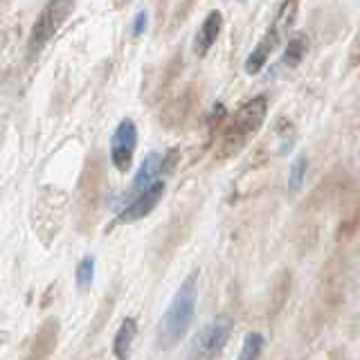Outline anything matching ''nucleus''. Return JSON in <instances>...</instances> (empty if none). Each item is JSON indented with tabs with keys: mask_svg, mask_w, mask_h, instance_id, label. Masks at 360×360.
Segmentation results:
<instances>
[{
	"mask_svg": "<svg viewBox=\"0 0 360 360\" xmlns=\"http://www.w3.org/2000/svg\"><path fill=\"white\" fill-rule=\"evenodd\" d=\"M117 5H124V3H129V0H115Z\"/></svg>",
	"mask_w": 360,
	"mask_h": 360,
	"instance_id": "obj_18",
	"label": "nucleus"
},
{
	"mask_svg": "<svg viewBox=\"0 0 360 360\" xmlns=\"http://www.w3.org/2000/svg\"><path fill=\"white\" fill-rule=\"evenodd\" d=\"M86 172L90 174V189H93V194H88V196H82V202H95V198H97V183H93V172H95V169H93V165H90L88 162V169H86ZM82 187H88V180L86 178H82Z\"/></svg>",
	"mask_w": 360,
	"mask_h": 360,
	"instance_id": "obj_17",
	"label": "nucleus"
},
{
	"mask_svg": "<svg viewBox=\"0 0 360 360\" xmlns=\"http://www.w3.org/2000/svg\"><path fill=\"white\" fill-rule=\"evenodd\" d=\"M146 27H149V16H146V11H138L135 14V18H133V30H131V34L135 39L138 37H142V34L146 32Z\"/></svg>",
	"mask_w": 360,
	"mask_h": 360,
	"instance_id": "obj_16",
	"label": "nucleus"
},
{
	"mask_svg": "<svg viewBox=\"0 0 360 360\" xmlns=\"http://www.w3.org/2000/svg\"><path fill=\"white\" fill-rule=\"evenodd\" d=\"M135 335H138V322H135L133 318H127L120 324L115 338H112V354H115V358H127L129 356Z\"/></svg>",
	"mask_w": 360,
	"mask_h": 360,
	"instance_id": "obj_10",
	"label": "nucleus"
},
{
	"mask_svg": "<svg viewBox=\"0 0 360 360\" xmlns=\"http://www.w3.org/2000/svg\"><path fill=\"white\" fill-rule=\"evenodd\" d=\"M75 277H77V286H79V290L90 288V284H93V279H95V259H93V257L82 259V262H79V266H77Z\"/></svg>",
	"mask_w": 360,
	"mask_h": 360,
	"instance_id": "obj_14",
	"label": "nucleus"
},
{
	"mask_svg": "<svg viewBox=\"0 0 360 360\" xmlns=\"http://www.w3.org/2000/svg\"><path fill=\"white\" fill-rule=\"evenodd\" d=\"M264 352V335L250 331L243 338V349H241V360H250V358H259Z\"/></svg>",
	"mask_w": 360,
	"mask_h": 360,
	"instance_id": "obj_13",
	"label": "nucleus"
},
{
	"mask_svg": "<svg viewBox=\"0 0 360 360\" xmlns=\"http://www.w3.org/2000/svg\"><path fill=\"white\" fill-rule=\"evenodd\" d=\"M307 155H297L295 160L290 165V172H288V189L290 191H297L304 183V176H307Z\"/></svg>",
	"mask_w": 360,
	"mask_h": 360,
	"instance_id": "obj_15",
	"label": "nucleus"
},
{
	"mask_svg": "<svg viewBox=\"0 0 360 360\" xmlns=\"http://www.w3.org/2000/svg\"><path fill=\"white\" fill-rule=\"evenodd\" d=\"M297 9H300V0H284L281 7L277 9L275 20L270 22V27L266 32V37L259 41L257 48L250 52V56L245 59V72L248 75H257L262 72V68L266 65L268 56L275 52V48L281 43V39L286 37L292 27V20L297 16Z\"/></svg>",
	"mask_w": 360,
	"mask_h": 360,
	"instance_id": "obj_3",
	"label": "nucleus"
},
{
	"mask_svg": "<svg viewBox=\"0 0 360 360\" xmlns=\"http://www.w3.org/2000/svg\"><path fill=\"white\" fill-rule=\"evenodd\" d=\"M162 174H165V155H160V153H149L142 160L138 174H135L129 194L135 198V196L140 194V191H144L146 187H151L155 180H160Z\"/></svg>",
	"mask_w": 360,
	"mask_h": 360,
	"instance_id": "obj_8",
	"label": "nucleus"
},
{
	"mask_svg": "<svg viewBox=\"0 0 360 360\" xmlns=\"http://www.w3.org/2000/svg\"><path fill=\"white\" fill-rule=\"evenodd\" d=\"M307 48H309L307 37H304V34H295L292 39H288V45L284 50V59H281V63H284L286 68L300 65L304 56H307Z\"/></svg>",
	"mask_w": 360,
	"mask_h": 360,
	"instance_id": "obj_11",
	"label": "nucleus"
},
{
	"mask_svg": "<svg viewBox=\"0 0 360 360\" xmlns=\"http://www.w3.org/2000/svg\"><path fill=\"white\" fill-rule=\"evenodd\" d=\"M232 333V320L228 315H219V318L210 320L207 324L200 326V331L191 340V358H214L221 354V349L228 342Z\"/></svg>",
	"mask_w": 360,
	"mask_h": 360,
	"instance_id": "obj_5",
	"label": "nucleus"
},
{
	"mask_svg": "<svg viewBox=\"0 0 360 360\" xmlns=\"http://www.w3.org/2000/svg\"><path fill=\"white\" fill-rule=\"evenodd\" d=\"M135 149H138V127H135L131 117H127L117 124V129L110 138V165L120 174H127L133 165Z\"/></svg>",
	"mask_w": 360,
	"mask_h": 360,
	"instance_id": "obj_6",
	"label": "nucleus"
},
{
	"mask_svg": "<svg viewBox=\"0 0 360 360\" xmlns=\"http://www.w3.org/2000/svg\"><path fill=\"white\" fill-rule=\"evenodd\" d=\"M75 0H50L37 16V22L27 39V59L34 61L37 56L48 48V43L54 39V34L61 30L65 18L72 14Z\"/></svg>",
	"mask_w": 360,
	"mask_h": 360,
	"instance_id": "obj_4",
	"label": "nucleus"
},
{
	"mask_svg": "<svg viewBox=\"0 0 360 360\" xmlns=\"http://www.w3.org/2000/svg\"><path fill=\"white\" fill-rule=\"evenodd\" d=\"M221 30H223V14H221L219 9H212L210 14L205 16V20H202L200 30L196 32L194 50H196L198 56H205L212 50V45L217 43Z\"/></svg>",
	"mask_w": 360,
	"mask_h": 360,
	"instance_id": "obj_9",
	"label": "nucleus"
},
{
	"mask_svg": "<svg viewBox=\"0 0 360 360\" xmlns=\"http://www.w3.org/2000/svg\"><path fill=\"white\" fill-rule=\"evenodd\" d=\"M56 333H59V322H56L54 318L45 322L39 333H37V340H34V354L39 352V347H45V356L50 354V349L54 347L56 342Z\"/></svg>",
	"mask_w": 360,
	"mask_h": 360,
	"instance_id": "obj_12",
	"label": "nucleus"
},
{
	"mask_svg": "<svg viewBox=\"0 0 360 360\" xmlns=\"http://www.w3.org/2000/svg\"><path fill=\"white\" fill-rule=\"evenodd\" d=\"M266 115H268V99L264 95L252 97L250 101H245L243 106L236 108L230 122L225 124L223 138L219 144V153H217L219 160L239 153L248 144V140L262 129V124L266 122Z\"/></svg>",
	"mask_w": 360,
	"mask_h": 360,
	"instance_id": "obj_2",
	"label": "nucleus"
},
{
	"mask_svg": "<svg viewBox=\"0 0 360 360\" xmlns=\"http://www.w3.org/2000/svg\"><path fill=\"white\" fill-rule=\"evenodd\" d=\"M165 180H155L151 187H146L144 191H140L138 196L133 200H129V205H124L117 214L115 219V225H127V223H135L144 217H149V214L158 207V202L162 200L165 196Z\"/></svg>",
	"mask_w": 360,
	"mask_h": 360,
	"instance_id": "obj_7",
	"label": "nucleus"
},
{
	"mask_svg": "<svg viewBox=\"0 0 360 360\" xmlns=\"http://www.w3.org/2000/svg\"><path fill=\"white\" fill-rule=\"evenodd\" d=\"M196 300H198V273H191L180 288L176 290V295L169 302V307L158 326V347L160 349H172L185 338L189 331L191 320L196 313Z\"/></svg>",
	"mask_w": 360,
	"mask_h": 360,
	"instance_id": "obj_1",
	"label": "nucleus"
}]
</instances>
